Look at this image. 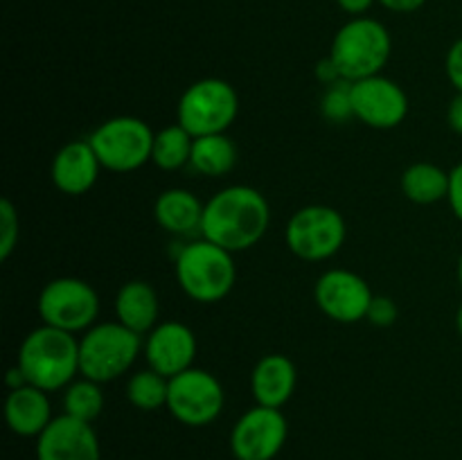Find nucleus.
<instances>
[{
    "mask_svg": "<svg viewBox=\"0 0 462 460\" xmlns=\"http://www.w3.org/2000/svg\"><path fill=\"white\" fill-rule=\"evenodd\" d=\"M447 120H449L451 129L462 135V93H456V97L451 99L449 111H447Z\"/></svg>",
    "mask_w": 462,
    "mask_h": 460,
    "instance_id": "obj_33",
    "label": "nucleus"
},
{
    "mask_svg": "<svg viewBox=\"0 0 462 460\" xmlns=\"http://www.w3.org/2000/svg\"><path fill=\"white\" fill-rule=\"evenodd\" d=\"M199 343L192 329L179 320H162L144 338V356L149 368L171 379L192 368Z\"/></svg>",
    "mask_w": 462,
    "mask_h": 460,
    "instance_id": "obj_14",
    "label": "nucleus"
},
{
    "mask_svg": "<svg viewBox=\"0 0 462 460\" xmlns=\"http://www.w3.org/2000/svg\"><path fill=\"white\" fill-rule=\"evenodd\" d=\"M458 282H460V287H462V253H460V257H458Z\"/></svg>",
    "mask_w": 462,
    "mask_h": 460,
    "instance_id": "obj_36",
    "label": "nucleus"
},
{
    "mask_svg": "<svg viewBox=\"0 0 462 460\" xmlns=\"http://www.w3.org/2000/svg\"><path fill=\"white\" fill-rule=\"evenodd\" d=\"M402 192L409 201L420 206L442 201L449 197V171L427 161L413 162L402 174Z\"/></svg>",
    "mask_w": 462,
    "mask_h": 460,
    "instance_id": "obj_21",
    "label": "nucleus"
},
{
    "mask_svg": "<svg viewBox=\"0 0 462 460\" xmlns=\"http://www.w3.org/2000/svg\"><path fill=\"white\" fill-rule=\"evenodd\" d=\"M144 347L143 336L120 320L95 323L79 338V374L97 383L122 377Z\"/></svg>",
    "mask_w": 462,
    "mask_h": 460,
    "instance_id": "obj_5",
    "label": "nucleus"
},
{
    "mask_svg": "<svg viewBox=\"0 0 462 460\" xmlns=\"http://www.w3.org/2000/svg\"><path fill=\"white\" fill-rule=\"evenodd\" d=\"M176 280L185 296L194 302H221L237 282L233 253L206 237L189 242L176 257Z\"/></svg>",
    "mask_w": 462,
    "mask_h": 460,
    "instance_id": "obj_3",
    "label": "nucleus"
},
{
    "mask_svg": "<svg viewBox=\"0 0 462 460\" xmlns=\"http://www.w3.org/2000/svg\"><path fill=\"white\" fill-rule=\"evenodd\" d=\"M237 162V147L226 133L194 138L189 165L203 176H226Z\"/></svg>",
    "mask_w": 462,
    "mask_h": 460,
    "instance_id": "obj_22",
    "label": "nucleus"
},
{
    "mask_svg": "<svg viewBox=\"0 0 462 460\" xmlns=\"http://www.w3.org/2000/svg\"><path fill=\"white\" fill-rule=\"evenodd\" d=\"M320 111L328 120L332 122H343L355 117L352 111V93H350V81H338V84L328 86L323 95V104H320Z\"/></svg>",
    "mask_w": 462,
    "mask_h": 460,
    "instance_id": "obj_26",
    "label": "nucleus"
},
{
    "mask_svg": "<svg viewBox=\"0 0 462 460\" xmlns=\"http://www.w3.org/2000/svg\"><path fill=\"white\" fill-rule=\"evenodd\" d=\"M224 388L219 379L201 368H189L170 379L167 409L188 427H206L224 410Z\"/></svg>",
    "mask_w": 462,
    "mask_h": 460,
    "instance_id": "obj_10",
    "label": "nucleus"
},
{
    "mask_svg": "<svg viewBox=\"0 0 462 460\" xmlns=\"http://www.w3.org/2000/svg\"><path fill=\"white\" fill-rule=\"evenodd\" d=\"M153 131L144 120L134 115H117L104 120L90 133L88 143L97 153L104 170L126 174L152 161Z\"/></svg>",
    "mask_w": 462,
    "mask_h": 460,
    "instance_id": "obj_7",
    "label": "nucleus"
},
{
    "mask_svg": "<svg viewBox=\"0 0 462 460\" xmlns=\"http://www.w3.org/2000/svg\"><path fill=\"white\" fill-rule=\"evenodd\" d=\"M374 293L359 273L347 269H329L316 280L314 300L328 318L337 323H359L368 316Z\"/></svg>",
    "mask_w": 462,
    "mask_h": 460,
    "instance_id": "obj_12",
    "label": "nucleus"
},
{
    "mask_svg": "<svg viewBox=\"0 0 462 460\" xmlns=\"http://www.w3.org/2000/svg\"><path fill=\"white\" fill-rule=\"evenodd\" d=\"M116 316L122 325L135 334H149L158 325L161 300L156 289L144 280H131L120 287L116 296Z\"/></svg>",
    "mask_w": 462,
    "mask_h": 460,
    "instance_id": "obj_19",
    "label": "nucleus"
},
{
    "mask_svg": "<svg viewBox=\"0 0 462 460\" xmlns=\"http://www.w3.org/2000/svg\"><path fill=\"white\" fill-rule=\"evenodd\" d=\"M386 9L397 14H411V12H418L427 0H379Z\"/></svg>",
    "mask_w": 462,
    "mask_h": 460,
    "instance_id": "obj_32",
    "label": "nucleus"
},
{
    "mask_svg": "<svg viewBox=\"0 0 462 460\" xmlns=\"http://www.w3.org/2000/svg\"><path fill=\"white\" fill-rule=\"evenodd\" d=\"M352 111L370 129H395L409 115V97L397 81L383 75L350 81Z\"/></svg>",
    "mask_w": 462,
    "mask_h": 460,
    "instance_id": "obj_11",
    "label": "nucleus"
},
{
    "mask_svg": "<svg viewBox=\"0 0 462 460\" xmlns=\"http://www.w3.org/2000/svg\"><path fill=\"white\" fill-rule=\"evenodd\" d=\"M447 201H449L456 219L462 221V162L449 171V197H447Z\"/></svg>",
    "mask_w": 462,
    "mask_h": 460,
    "instance_id": "obj_30",
    "label": "nucleus"
},
{
    "mask_svg": "<svg viewBox=\"0 0 462 460\" xmlns=\"http://www.w3.org/2000/svg\"><path fill=\"white\" fill-rule=\"evenodd\" d=\"M102 409L104 392L93 379H77L63 392V410H66V415H72L81 422H93L95 418H99Z\"/></svg>",
    "mask_w": 462,
    "mask_h": 460,
    "instance_id": "obj_25",
    "label": "nucleus"
},
{
    "mask_svg": "<svg viewBox=\"0 0 462 460\" xmlns=\"http://www.w3.org/2000/svg\"><path fill=\"white\" fill-rule=\"evenodd\" d=\"M170 395V379L162 377L156 370H138L126 382V400L140 410H158L167 406Z\"/></svg>",
    "mask_w": 462,
    "mask_h": 460,
    "instance_id": "obj_24",
    "label": "nucleus"
},
{
    "mask_svg": "<svg viewBox=\"0 0 462 460\" xmlns=\"http://www.w3.org/2000/svg\"><path fill=\"white\" fill-rule=\"evenodd\" d=\"M456 327H458V334L462 338V305L458 307V314H456Z\"/></svg>",
    "mask_w": 462,
    "mask_h": 460,
    "instance_id": "obj_35",
    "label": "nucleus"
},
{
    "mask_svg": "<svg viewBox=\"0 0 462 460\" xmlns=\"http://www.w3.org/2000/svg\"><path fill=\"white\" fill-rule=\"evenodd\" d=\"M203 210L206 203L199 201L197 194L183 188H170L158 194L153 203V219L167 233L189 235L201 230Z\"/></svg>",
    "mask_w": 462,
    "mask_h": 460,
    "instance_id": "obj_20",
    "label": "nucleus"
},
{
    "mask_svg": "<svg viewBox=\"0 0 462 460\" xmlns=\"http://www.w3.org/2000/svg\"><path fill=\"white\" fill-rule=\"evenodd\" d=\"M400 316L395 300L391 296H374L370 302V309L365 318L374 325V327H391Z\"/></svg>",
    "mask_w": 462,
    "mask_h": 460,
    "instance_id": "obj_28",
    "label": "nucleus"
},
{
    "mask_svg": "<svg viewBox=\"0 0 462 460\" xmlns=\"http://www.w3.org/2000/svg\"><path fill=\"white\" fill-rule=\"evenodd\" d=\"M298 383V370L284 354H266L255 363L251 374L253 397L260 406L282 409L291 400Z\"/></svg>",
    "mask_w": 462,
    "mask_h": 460,
    "instance_id": "obj_17",
    "label": "nucleus"
},
{
    "mask_svg": "<svg viewBox=\"0 0 462 460\" xmlns=\"http://www.w3.org/2000/svg\"><path fill=\"white\" fill-rule=\"evenodd\" d=\"M338 7L346 14H352V16H364L370 7L374 5V0H337Z\"/></svg>",
    "mask_w": 462,
    "mask_h": 460,
    "instance_id": "obj_34",
    "label": "nucleus"
},
{
    "mask_svg": "<svg viewBox=\"0 0 462 460\" xmlns=\"http://www.w3.org/2000/svg\"><path fill=\"white\" fill-rule=\"evenodd\" d=\"M99 170H102V162L88 140H72L57 152L50 167V176L59 192L68 197H79L97 183Z\"/></svg>",
    "mask_w": 462,
    "mask_h": 460,
    "instance_id": "obj_16",
    "label": "nucleus"
},
{
    "mask_svg": "<svg viewBox=\"0 0 462 460\" xmlns=\"http://www.w3.org/2000/svg\"><path fill=\"white\" fill-rule=\"evenodd\" d=\"M16 365L32 386L45 392L61 391L79 373V341L75 334L41 325L23 338Z\"/></svg>",
    "mask_w": 462,
    "mask_h": 460,
    "instance_id": "obj_2",
    "label": "nucleus"
},
{
    "mask_svg": "<svg viewBox=\"0 0 462 460\" xmlns=\"http://www.w3.org/2000/svg\"><path fill=\"white\" fill-rule=\"evenodd\" d=\"M192 144L194 135L188 129L176 122V124L165 126L153 135V149H152V162L158 170L174 171L180 167L189 165L192 158Z\"/></svg>",
    "mask_w": 462,
    "mask_h": 460,
    "instance_id": "obj_23",
    "label": "nucleus"
},
{
    "mask_svg": "<svg viewBox=\"0 0 462 460\" xmlns=\"http://www.w3.org/2000/svg\"><path fill=\"white\" fill-rule=\"evenodd\" d=\"M271 206L260 189L251 185H230L206 203L201 237L230 253L248 251L266 235Z\"/></svg>",
    "mask_w": 462,
    "mask_h": 460,
    "instance_id": "obj_1",
    "label": "nucleus"
},
{
    "mask_svg": "<svg viewBox=\"0 0 462 460\" xmlns=\"http://www.w3.org/2000/svg\"><path fill=\"white\" fill-rule=\"evenodd\" d=\"M347 237V225L337 207L305 206L296 210L284 230L287 248L305 262H323L337 255Z\"/></svg>",
    "mask_w": 462,
    "mask_h": 460,
    "instance_id": "obj_8",
    "label": "nucleus"
},
{
    "mask_svg": "<svg viewBox=\"0 0 462 460\" xmlns=\"http://www.w3.org/2000/svg\"><path fill=\"white\" fill-rule=\"evenodd\" d=\"M316 77H319V79L323 81V84H328V86L338 84V81H346L341 77V72H338V68L334 66V61L329 57L320 59L319 66H316Z\"/></svg>",
    "mask_w": 462,
    "mask_h": 460,
    "instance_id": "obj_31",
    "label": "nucleus"
},
{
    "mask_svg": "<svg viewBox=\"0 0 462 460\" xmlns=\"http://www.w3.org/2000/svg\"><path fill=\"white\" fill-rule=\"evenodd\" d=\"M5 419L16 436L39 437L54 419L48 392L32 383L9 391L5 400Z\"/></svg>",
    "mask_w": 462,
    "mask_h": 460,
    "instance_id": "obj_18",
    "label": "nucleus"
},
{
    "mask_svg": "<svg viewBox=\"0 0 462 460\" xmlns=\"http://www.w3.org/2000/svg\"><path fill=\"white\" fill-rule=\"evenodd\" d=\"M287 433L282 410L257 404L237 419L230 433V449L237 460H273L287 442Z\"/></svg>",
    "mask_w": 462,
    "mask_h": 460,
    "instance_id": "obj_13",
    "label": "nucleus"
},
{
    "mask_svg": "<svg viewBox=\"0 0 462 460\" xmlns=\"http://www.w3.org/2000/svg\"><path fill=\"white\" fill-rule=\"evenodd\" d=\"M445 70H447V77H449L451 86L456 88V93H462V39L456 41V43L449 48V52H447Z\"/></svg>",
    "mask_w": 462,
    "mask_h": 460,
    "instance_id": "obj_29",
    "label": "nucleus"
},
{
    "mask_svg": "<svg viewBox=\"0 0 462 460\" xmlns=\"http://www.w3.org/2000/svg\"><path fill=\"white\" fill-rule=\"evenodd\" d=\"M393 41L386 25L374 18L356 16L334 34L329 59L346 81L382 75L391 59Z\"/></svg>",
    "mask_w": 462,
    "mask_h": 460,
    "instance_id": "obj_4",
    "label": "nucleus"
},
{
    "mask_svg": "<svg viewBox=\"0 0 462 460\" xmlns=\"http://www.w3.org/2000/svg\"><path fill=\"white\" fill-rule=\"evenodd\" d=\"M18 210L9 198L0 201V260L7 262L18 246Z\"/></svg>",
    "mask_w": 462,
    "mask_h": 460,
    "instance_id": "obj_27",
    "label": "nucleus"
},
{
    "mask_svg": "<svg viewBox=\"0 0 462 460\" xmlns=\"http://www.w3.org/2000/svg\"><path fill=\"white\" fill-rule=\"evenodd\" d=\"M36 460H99V440L90 422L63 413L36 437Z\"/></svg>",
    "mask_w": 462,
    "mask_h": 460,
    "instance_id": "obj_15",
    "label": "nucleus"
},
{
    "mask_svg": "<svg viewBox=\"0 0 462 460\" xmlns=\"http://www.w3.org/2000/svg\"><path fill=\"white\" fill-rule=\"evenodd\" d=\"M36 309L43 325L70 334L86 332L97 320L99 296L86 280L57 278L41 289Z\"/></svg>",
    "mask_w": 462,
    "mask_h": 460,
    "instance_id": "obj_9",
    "label": "nucleus"
},
{
    "mask_svg": "<svg viewBox=\"0 0 462 460\" xmlns=\"http://www.w3.org/2000/svg\"><path fill=\"white\" fill-rule=\"evenodd\" d=\"M239 95L230 81L219 77H206L185 88L180 95L179 124L188 129L194 138L212 133H226L237 120Z\"/></svg>",
    "mask_w": 462,
    "mask_h": 460,
    "instance_id": "obj_6",
    "label": "nucleus"
}]
</instances>
